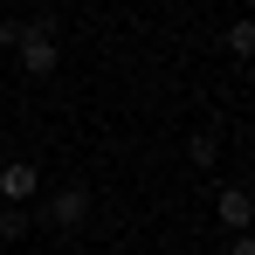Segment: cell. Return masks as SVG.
I'll return each instance as SVG.
<instances>
[{"instance_id":"cell-1","label":"cell","mask_w":255,"mask_h":255,"mask_svg":"<svg viewBox=\"0 0 255 255\" xmlns=\"http://www.w3.org/2000/svg\"><path fill=\"white\" fill-rule=\"evenodd\" d=\"M55 62H62V48H55V28H48V21L21 28V69H28V76H55Z\"/></svg>"},{"instance_id":"cell-2","label":"cell","mask_w":255,"mask_h":255,"mask_svg":"<svg viewBox=\"0 0 255 255\" xmlns=\"http://www.w3.org/2000/svg\"><path fill=\"white\" fill-rule=\"evenodd\" d=\"M214 221L235 228V235H255V193L249 186H221V193H214Z\"/></svg>"},{"instance_id":"cell-3","label":"cell","mask_w":255,"mask_h":255,"mask_svg":"<svg viewBox=\"0 0 255 255\" xmlns=\"http://www.w3.org/2000/svg\"><path fill=\"white\" fill-rule=\"evenodd\" d=\"M35 193H42V166H28V159H7L0 166V200L7 207H28Z\"/></svg>"},{"instance_id":"cell-4","label":"cell","mask_w":255,"mask_h":255,"mask_svg":"<svg viewBox=\"0 0 255 255\" xmlns=\"http://www.w3.org/2000/svg\"><path fill=\"white\" fill-rule=\"evenodd\" d=\"M42 221H48V228H83V221H90V186H62V193L42 207Z\"/></svg>"},{"instance_id":"cell-5","label":"cell","mask_w":255,"mask_h":255,"mask_svg":"<svg viewBox=\"0 0 255 255\" xmlns=\"http://www.w3.org/2000/svg\"><path fill=\"white\" fill-rule=\"evenodd\" d=\"M228 48H235V55H255V21H235V28H228Z\"/></svg>"},{"instance_id":"cell-6","label":"cell","mask_w":255,"mask_h":255,"mask_svg":"<svg viewBox=\"0 0 255 255\" xmlns=\"http://www.w3.org/2000/svg\"><path fill=\"white\" fill-rule=\"evenodd\" d=\"M186 152H193V166H214V159H221V145H214L207 131H193V145H186Z\"/></svg>"},{"instance_id":"cell-7","label":"cell","mask_w":255,"mask_h":255,"mask_svg":"<svg viewBox=\"0 0 255 255\" xmlns=\"http://www.w3.org/2000/svg\"><path fill=\"white\" fill-rule=\"evenodd\" d=\"M0 48H21V21H0Z\"/></svg>"},{"instance_id":"cell-8","label":"cell","mask_w":255,"mask_h":255,"mask_svg":"<svg viewBox=\"0 0 255 255\" xmlns=\"http://www.w3.org/2000/svg\"><path fill=\"white\" fill-rule=\"evenodd\" d=\"M228 255H255V235H235V249Z\"/></svg>"},{"instance_id":"cell-9","label":"cell","mask_w":255,"mask_h":255,"mask_svg":"<svg viewBox=\"0 0 255 255\" xmlns=\"http://www.w3.org/2000/svg\"><path fill=\"white\" fill-rule=\"evenodd\" d=\"M0 235H7V214H0Z\"/></svg>"}]
</instances>
